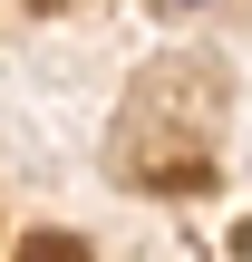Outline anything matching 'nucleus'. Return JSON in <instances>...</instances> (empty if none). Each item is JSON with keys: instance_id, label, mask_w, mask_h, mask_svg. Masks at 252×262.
Listing matches in <instances>:
<instances>
[{"instance_id": "f257e3e1", "label": "nucleus", "mask_w": 252, "mask_h": 262, "mask_svg": "<svg viewBox=\"0 0 252 262\" xmlns=\"http://www.w3.org/2000/svg\"><path fill=\"white\" fill-rule=\"evenodd\" d=\"M19 262H87V253H78V243H29Z\"/></svg>"}]
</instances>
